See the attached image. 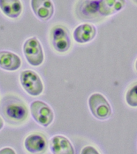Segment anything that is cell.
<instances>
[{
	"label": "cell",
	"mask_w": 137,
	"mask_h": 154,
	"mask_svg": "<svg viewBox=\"0 0 137 154\" xmlns=\"http://www.w3.org/2000/svg\"><path fill=\"white\" fill-rule=\"evenodd\" d=\"M1 113L8 122L20 124L28 118V109L22 101L14 96H7L1 104Z\"/></svg>",
	"instance_id": "1"
},
{
	"label": "cell",
	"mask_w": 137,
	"mask_h": 154,
	"mask_svg": "<svg viewBox=\"0 0 137 154\" xmlns=\"http://www.w3.org/2000/svg\"><path fill=\"white\" fill-rule=\"evenodd\" d=\"M50 39L54 50L59 53L67 52L71 48V39L69 31L63 25L58 24L51 29Z\"/></svg>",
	"instance_id": "2"
},
{
	"label": "cell",
	"mask_w": 137,
	"mask_h": 154,
	"mask_svg": "<svg viewBox=\"0 0 137 154\" xmlns=\"http://www.w3.org/2000/svg\"><path fill=\"white\" fill-rule=\"evenodd\" d=\"M20 80L23 89L32 96H38L42 94L44 85L40 76L33 70H26L20 74Z\"/></svg>",
	"instance_id": "3"
},
{
	"label": "cell",
	"mask_w": 137,
	"mask_h": 154,
	"mask_svg": "<svg viewBox=\"0 0 137 154\" xmlns=\"http://www.w3.org/2000/svg\"><path fill=\"white\" fill-rule=\"evenodd\" d=\"M24 56L30 64L38 66L44 62V53L42 45L37 38L32 37L27 39L23 46Z\"/></svg>",
	"instance_id": "4"
},
{
	"label": "cell",
	"mask_w": 137,
	"mask_h": 154,
	"mask_svg": "<svg viewBox=\"0 0 137 154\" xmlns=\"http://www.w3.org/2000/svg\"><path fill=\"white\" fill-rule=\"evenodd\" d=\"M89 108L92 114L98 120H106L112 114L111 107L108 101L100 93H94L88 100Z\"/></svg>",
	"instance_id": "5"
},
{
	"label": "cell",
	"mask_w": 137,
	"mask_h": 154,
	"mask_svg": "<svg viewBox=\"0 0 137 154\" xmlns=\"http://www.w3.org/2000/svg\"><path fill=\"white\" fill-rule=\"evenodd\" d=\"M31 110L32 118L39 125L47 127L53 122V112L50 106L43 101H33L31 105Z\"/></svg>",
	"instance_id": "6"
},
{
	"label": "cell",
	"mask_w": 137,
	"mask_h": 154,
	"mask_svg": "<svg viewBox=\"0 0 137 154\" xmlns=\"http://www.w3.org/2000/svg\"><path fill=\"white\" fill-rule=\"evenodd\" d=\"M24 147L32 154H43L47 149L48 140L42 133H32L26 138Z\"/></svg>",
	"instance_id": "7"
},
{
	"label": "cell",
	"mask_w": 137,
	"mask_h": 154,
	"mask_svg": "<svg viewBox=\"0 0 137 154\" xmlns=\"http://www.w3.org/2000/svg\"><path fill=\"white\" fill-rule=\"evenodd\" d=\"M31 7L37 18L47 21L54 14L53 4L51 0H31Z\"/></svg>",
	"instance_id": "8"
},
{
	"label": "cell",
	"mask_w": 137,
	"mask_h": 154,
	"mask_svg": "<svg viewBox=\"0 0 137 154\" xmlns=\"http://www.w3.org/2000/svg\"><path fill=\"white\" fill-rule=\"evenodd\" d=\"M96 35V29L90 24H82L73 31L74 39L79 43H86L92 41Z\"/></svg>",
	"instance_id": "9"
},
{
	"label": "cell",
	"mask_w": 137,
	"mask_h": 154,
	"mask_svg": "<svg viewBox=\"0 0 137 154\" xmlns=\"http://www.w3.org/2000/svg\"><path fill=\"white\" fill-rule=\"evenodd\" d=\"M51 149L53 154H75L73 146L66 137L57 135L51 141Z\"/></svg>",
	"instance_id": "10"
},
{
	"label": "cell",
	"mask_w": 137,
	"mask_h": 154,
	"mask_svg": "<svg viewBox=\"0 0 137 154\" xmlns=\"http://www.w3.org/2000/svg\"><path fill=\"white\" fill-rule=\"evenodd\" d=\"M22 61L18 55L7 51H0V68L7 71H16L20 68Z\"/></svg>",
	"instance_id": "11"
},
{
	"label": "cell",
	"mask_w": 137,
	"mask_h": 154,
	"mask_svg": "<svg viewBox=\"0 0 137 154\" xmlns=\"http://www.w3.org/2000/svg\"><path fill=\"white\" fill-rule=\"evenodd\" d=\"M125 4V0H101L98 11L100 15L108 16L122 10Z\"/></svg>",
	"instance_id": "12"
},
{
	"label": "cell",
	"mask_w": 137,
	"mask_h": 154,
	"mask_svg": "<svg viewBox=\"0 0 137 154\" xmlns=\"http://www.w3.org/2000/svg\"><path fill=\"white\" fill-rule=\"evenodd\" d=\"M0 9L10 18H17L22 12L23 7L20 0H0Z\"/></svg>",
	"instance_id": "13"
},
{
	"label": "cell",
	"mask_w": 137,
	"mask_h": 154,
	"mask_svg": "<svg viewBox=\"0 0 137 154\" xmlns=\"http://www.w3.org/2000/svg\"><path fill=\"white\" fill-rule=\"evenodd\" d=\"M99 2L95 0H86L80 7H79V12L81 16H83L85 18L92 19L95 18L99 13Z\"/></svg>",
	"instance_id": "14"
},
{
	"label": "cell",
	"mask_w": 137,
	"mask_h": 154,
	"mask_svg": "<svg viewBox=\"0 0 137 154\" xmlns=\"http://www.w3.org/2000/svg\"><path fill=\"white\" fill-rule=\"evenodd\" d=\"M126 101L131 107H137V83L132 85L127 91Z\"/></svg>",
	"instance_id": "15"
},
{
	"label": "cell",
	"mask_w": 137,
	"mask_h": 154,
	"mask_svg": "<svg viewBox=\"0 0 137 154\" xmlns=\"http://www.w3.org/2000/svg\"><path fill=\"white\" fill-rule=\"evenodd\" d=\"M81 154H100L96 149L92 146L85 147L81 151Z\"/></svg>",
	"instance_id": "16"
},
{
	"label": "cell",
	"mask_w": 137,
	"mask_h": 154,
	"mask_svg": "<svg viewBox=\"0 0 137 154\" xmlns=\"http://www.w3.org/2000/svg\"><path fill=\"white\" fill-rule=\"evenodd\" d=\"M0 154H16V152L12 148L5 147L0 150Z\"/></svg>",
	"instance_id": "17"
},
{
	"label": "cell",
	"mask_w": 137,
	"mask_h": 154,
	"mask_svg": "<svg viewBox=\"0 0 137 154\" xmlns=\"http://www.w3.org/2000/svg\"><path fill=\"white\" fill-rule=\"evenodd\" d=\"M3 126H4V121H3L2 118L0 117V130L3 128Z\"/></svg>",
	"instance_id": "18"
},
{
	"label": "cell",
	"mask_w": 137,
	"mask_h": 154,
	"mask_svg": "<svg viewBox=\"0 0 137 154\" xmlns=\"http://www.w3.org/2000/svg\"><path fill=\"white\" fill-rule=\"evenodd\" d=\"M135 68H136V71H137V60H136V63H135Z\"/></svg>",
	"instance_id": "19"
},
{
	"label": "cell",
	"mask_w": 137,
	"mask_h": 154,
	"mask_svg": "<svg viewBox=\"0 0 137 154\" xmlns=\"http://www.w3.org/2000/svg\"><path fill=\"white\" fill-rule=\"evenodd\" d=\"M134 1H135V2H136V3H137V0H134Z\"/></svg>",
	"instance_id": "20"
}]
</instances>
